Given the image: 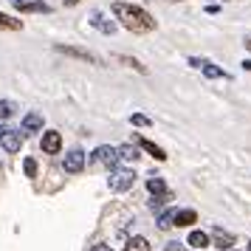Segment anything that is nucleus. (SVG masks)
<instances>
[{"mask_svg": "<svg viewBox=\"0 0 251 251\" xmlns=\"http://www.w3.org/2000/svg\"><path fill=\"white\" fill-rule=\"evenodd\" d=\"M189 246L192 249H206L209 246V234L206 231H189Z\"/></svg>", "mask_w": 251, "mask_h": 251, "instance_id": "obj_15", "label": "nucleus"}, {"mask_svg": "<svg viewBox=\"0 0 251 251\" xmlns=\"http://www.w3.org/2000/svg\"><path fill=\"white\" fill-rule=\"evenodd\" d=\"M175 215H178V209H167V212H164V215L158 217V228L175 226Z\"/></svg>", "mask_w": 251, "mask_h": 251, "instance_id": "obj_19", "label": "nucleus"}, {"mask_svg": "<svg viewBox=\"0 0 251 251\" xmlns=\"http://www.w3.org/2000/svg\"><path fill=\"white\" fill-rule=\"evenodd\" d=\"M59 54H68V57H76V59H85V62H99V57H93L91 51H85V48H74V46H57Z\"/></svg>", "mask_w": 251, "mask_h": 251, "instance_id": "obj_8", "label": "nucleus"}, {"mask_svg": "<svg viewBox=\"0 0 251 251\" xmlns=\"http://www.w3.org/2000/svg\"><path fill=\"white\" fill-rule=\"evenodd\" d=\"M91 25H93V28H99L102 34H113V31H116V23H110L102 12H91Z\"/></svg>", "mask_w": 251, "mask_h": 251, "instance_id": "obj_10", "label": "nucleus"}, {"mask_svg": "<svg viewBox=\"0 0 251 251\" xmlns=\"http://www.w3.org/2000/svg\"><path fill=\"white\" fill-rule=\"evenodd\" d=\"M91 251H113V249H110V246H104V243H99V246H93Z\"/></svg>", "mask_w": 251, "mask_h": 251, "instance_id": "obj_25", "label": "nucleus"}, {"mask_svg": "<svg viewBox=\"0 0 251 251\" xmlns=\"http://www.w3.org/2000/svg\"><path fill=\"white\" fill-rule=\"evenodd\" d=\"M40 147H43V152H48V155H57L59 150H62V136H59L57 130H48V133H43Z\"/></svg>", "mask_w": 251, "mask_h": 251, "instance_id": "obj_6", "label": "nucleus"}, {"mask_svg": "<svg viewBox=\"0 0 251 251\" xmlns=\"http://www.w3.org/2000/svg\"><path fill=\"white\" fill-rule=\"evenodd\" d=\"M147 192L150 195H167V181H164V178H150Z\"/></svg>", "mask_w": 251, "mask_h": 251, "instance_id": "obj_16", "label": "nucleus"}, {"mask_svg": "<svg viewBox=\"0 0 251 251\" xmlns=\"http://www.w3.org/2000/svg\"><path fill=\"white\" fill-rule=\"evenodd\" d=\"M122 251H150V243L144 237H133V240H127V246Z\"/></svg>", "mask_w": 251, "mask_h": 251, "instance_id": "obj_17", "label": "nucleus"}, {"mask_svg": "<svg viewBox=\"0 0 251 251\" xmlns=\"http://www.w3.org/2000/svg\"><path fill=\"white\" fill-rule=\"evenodd\" d=\"M164 251H186V249H183V243L172 240V243H167V246H164Z\"/></svg>", "mask_w": 251, "mask_h": 251, "instance_id": "obj_23", "label": "nucleus"}, {"mask_svg": "<svg viewBox=\"0 0 251 251\" xmlns=\"http://www.w3.org/2000/svg\"><path fill=\"white\" fill-rule=\"evenodd\" d=\"M246 46H249V48H251V43H246Z\"/></svg>", "mask_w": 251, "mask_h": 251, "instance_id": "obj_28", "label": "nucleus"}, {"mask_svg": "<svg viewBox=\"0 0 251 251\" xmlns=\"http://www.w3.org/2000/svg\"><path fill=\"white\" fill-rule=\"evenodd\" d=\"M119 158L127 161V164H136L141 158V147H136V144H122L119 147Z\"/></svg>", "mask_w": 251, "mask_h": 251, "instance_id": "obj_12", "label": "nucleus"}, {"mask_svg": "<svg viewBox=\"0 0 251 251\" xmlns=\"http://www.w3.org/2000/svg\"><path fill=\"white\" fill-rule=\"evenodd\" d=\"M62 167H65V172H71V175L82 172V170H85V152H82L79 147L68 150V155L62 158Z\"/></svg>", "mask_w": 251, "mask_h": 251, "instance_id": "obj_5", "label": "nucleus"}, {"mask_svg": "<svg viewBox=\"0 0 251 251\" xmlns=\"http://www.w3.org/2000/svg\"><path fill=\"white\" fill-rule=\"evenodd\" d=\"M130 122H133L136 127H152V122H150L144 113H133V116H130Z\"/></svg>", "mask_w": 251, "mask_h": 251, "instance_id": "obj_20", "label": "nucleus"}, {"mask_svg": "<svg viewBox=\"0 0 251 251\" xmlns=\"http://www.w3.org/2000/svg\"><path fill=\"white\" fill-rule=\"evenodd\" d=\"M25 133L23 130H6L3 136H0V150H6L9 155H14L17 150H20V144H23Z\"/></svg>", "mask_w": 251, "mask_h": 251, "instance_id": "obj_4", "label": "nucleus"}, {"mask_svg": "<svg viewBox=\"0 0 251 251\" xmlns=\"http://www.w3.org/2000/svg\"><path fill=\"white\" fill-rule=\"evenodd\" d=\"M20 130H23L25 136H31V133H37V130H43V116L40 113H28L23 119V127H20Z\"/></svg>", "mask_w": 251, "mask_h": 251, "instance_id": "obj_11", "label": "nucleus"}, {"mask_svg": "<svg viewBox=\"0 0 251 251\" xmlns=\"http://www.w3.org/2000/svg\"><path fill=\"white\" fill-rule=\"evenodd\" d=\"M136 144L144 150L147 155H152L155 161H167V152H164V150H161L155 141H150V138H144V136H136Z\"/></svg>", "mask_w": 251, "mask_h": 251, "instance_id": "obj_7", "label": "nucleus"}, {"mask_svg": "<svg viewBox=\"0 0 251 251\" xmlns=\"http://www.w3.org/2000/svg\"><path fill=\"white\" fill-rule=\"evenodd\" d=\"M0 28H9V31H20V28H23V23H20V20H14V17H9V14L0 12Z\"/></svg>", "mask_w": 251, "mask_h": 251, "instance_id": "obj_18", "label": "nucleus"}, {"mask_svg": "<svg viewBox=\"0 0 251 251\" xmlns=\"http://www.w3.org/2000/svg\"><path fill=\"white\" fill-rule=\"evenodd\" d=\"M14 116V104L12 102H0V119H12Z\"/></svg>", "mask_w": 251, "mask_h": 251, "instance_id": "obj_21", "label": "nucleus"}, {"mask_svg": "<svg viewBox=\"0 0 251 251\" xmlns=\"http://www.w3.org/2000/svg\"><path fill=\"white\" fill-rule=\"evenodd\" d=\"M12 3L17 6V9H23V12H25V9H28V6L34 3V0H12Z\"/></svg>", "mask_w": 251, "mask_h": 251, "instance_id": "obj_24", "label": "nucleus"}, {"mask_svg": "<svg viewBox=\"0 0 251 251\" xmlns=\"http://www.w3.org/2000/svg\"><path fill=\"white\" fill-rule=\"evenodd\" d=\"M113 14L122 20L127 31H133V34H150V31H155V17L150 12H144L141 6H133V3H113Z\"/></svg>", "mask_w": 251, "mask_h": 251, "instance_id": "obj_1", "label": "nucleus"}, {"mask_svg": "<svg viewBox=\"0 0 251 251\" xmlns=\"http://www.w3.org/2000/svg\"><path fill=\"white\" fill-rule=\"evenodd\" d=\"M201 71H203V74L209 76V79H228V74H226V71H220L217 65H212V62H206V59L201 62Z\"/></svg>", "mask_w": 251, "mask_h": 251, "instance_id": "obj_14", "label": "nucleus"}, {"mask_svg": "<svg viewBox=\"0 0 251 251\" xmlns=\"http://www.w3.org/2000/svg\"><path fill=\"white\" fill-rule=\"evenodd\" d=\"M65 3H68V6H74V3H76V0H65Z\"/></svg>", "mask_w": 251, "mask_h": 251, "instance_id": "obj_26", "label": "nucleus"}, {"mask_svg": "<svg viewBox=\"0 0 251 251\" xmlns=\"http://www.w3.org/2000/svg\"><path fill=\"white\" fill-rule=\"evenodd\" d=\"M249 251H251V243H249Z\"/></svg>", "mask_w": 251, "mask_h": 251, "instance_id": "obj_29", "label": "nucleus"}, {"mask_svg": "<svg viewBox=\"0 0 251 251\" xmlns=\"http://www.w3.org/2000/svg\"><path fill=\"white\" fill-rule=\"evenodd\" d=\"M212 237H215V246L223 251H231V246H234V234H228V231H223L220 226L212 228Z\"/></svg>", "mask_w": 251, "mask_h": 251, "instance_id": "obj_9", "label": "nucleus"}, {"mask_svg": "<svg viewBox=\"0 0 251 251\" xmlns=\"http://www.w3.org/2000/svg\"><path fill=\"white\" fill-rule=\"evenodd\" d=\"M195 220H198V212H195V209H181V212H178V215H175V226H192Z\"/></svg>", "mask_w": 251, "mask_h": 251, "instance_id": "obj_13", "label": "nucleus"}, {"mask_svg": "<svg viewBox=\"0 0 251 251\" xmlns=\"http://www.w3.org/2000/svg\"><path fill=\"white\" fill-rule=\"evenodd\" d=\"M91 164L93 167H110V170H116V164H119V147H110V144L96 147L91 152Z\"/></svg>", "mask_w": 251, "mask_h": 251, "instance_id": "obj_2", "label": "nucleus"}, {"mask_svg": "<svg viewBox=\"0 0 251 251\" xmlns=\"http://www.w3.org/2000/svg\"><path fill=\"white\" fill-rule=\"evenodd\" d=\"M110 189L113 192H127L133 183H136V172L130 170V167H122V170H113L110 172Z\"/></svg>", "mask_w": 251, "mask_h": 251, "instance_id": "obj_3", "label": "nucleus"}, {"mask_svg": "<svg viewBox=\"0 0 251 251\" xmlns=\"http://www.w3.org/2000/svg\"><path fill=\"white\" fill-rule=\"evenodd\" d=\"M23 170H25V175H28V178H34V175H37V161L34 158H25L23 161Z\"/></svg>", "mask_w": 251, "mask_h": 251, "instance_id": "obj_22", "label": "nucleus"}, {"mask_svg": "<svg viewBox=\"0 0 251 251\" xmlns=\"http://www.w3.org/2000/svg\"><path fill=\"white\" fill-rule=\"evenodd\" d=\"M3 133H6V130H3V127H0V136H3Z\"/></svg>", "mask_w": 251, "mask_h": 251, "instance_id": "obj_27", "label": "nucleus"}]
</instances>
